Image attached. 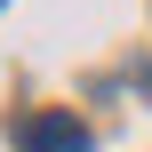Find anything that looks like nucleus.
I'll list each match as a JSON object with an SVG mask.
<instances>
[{"mask_svg": "<svg viewBox=\"0 0 152 152\" xmlns=\"http://www.w3.org/2000/svg\"><path fill=\"white\" fill-rule=\"evenodd\" d=\"M16 144L24 152H88V128H80L72 112H32V120L16 128Z\"/></svg>", "mask_w": 152, "mask_h": 152, "instance_id": "f257e3e1", "label": "nucleus"}]
</instances>
